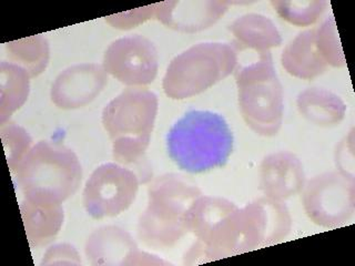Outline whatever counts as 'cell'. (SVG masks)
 Listing matches in <instances>:
<instances>
[{"mask_svg": "<svg viewBox=\"0 0 355 266\" xmlns=\"http://www.w3.org/2000/svg\"><path fill=\"white\" fill-rule=\"evenodd\" d=\"M166 149L183 171L203 173L225 166L232 153V131L219 114L189 111L166 134Z\"/></svg>", "mask_w": 355, "mask_h": 266, "instance_id": "obj_1", "label": "cell"}, {"mask_svg": "<svg viewBox=\"0 0 355 266\" xmlns=\"http://www.w3.org/2000/svg\"><path fill=\"white\" fill-rule=\"evenodd\" d=\"M17 177L28 201L59 205L77 191L83 170L71 150L42 141L22 159Z\"/></svg>", "mask_w": 355, "mask_h": 266, "instance_id": "obj_2", "label": "cell"}, {"mask_svg": "<svg viewBox=\"0 0 355 266\" xmlns=\"http://www.w3.org/2000/svg\"><path fill=\"white\" fill-rule=\"evenodd\" d=\"M201 191L186 177L166 175L149 188V203L139 221V236L155 249L175 245L187 232V212Z\"/></svg>", "mask_w": 355, "mask_h": 266, "instance_id": "obj_3", "label": "cell"}, {"mask_svg": "<svg viewBox=\"0 0 355 266\" xmlns=\"http://www.w3.org/2000/svg\"><path fill=\"white\" fill-rule=\"evenodd\" d=\"M158 112V98L141 88L127 89L105 107L103 122L114 144V158L138 162L149 145Z\"/></svg>", "mask_w": 355, "mask_h": 266, "instance_id": "obj_4", "label": "cell"}, {"mask_svg": "<svg viewBox=\"0 0 355 266\" xmlns=\"http://www.w3.org/2000/svg\"><path fill=\"white\" fill-rule=\"evenodd\" d=\"M236 64L238 55L230 44H197L170 62L164 78V92L172 99L193 97L223 80Z\"/></svg>", "mask_w": 355, "mask_h": 266, "instance_id": "obj_5", "label": "cell"}, {"mask_svg": "<svg viewBox=\"0 0 355 266\" xmlns=\"http://www.w3.org/2000/svg\"><path fill=\"white\" fill-rule=\"evenodd\" d=\"M239 105L242 116L260 136H275L283 120V89L277 79L271 53L236 72Z\"/></svg>", "mask_w": 355, "mask_h": 266, "instance_id": "obj_6", "label": "cell"}, {"mask_svg": "<svg viewBox=\"0 0 355 266\" xmlns=\"http://www.w3.org/2000/svg\"><path fill=\"white\" fill-rule=\"evenodd\" d=\"M304 210L315 224L334 229L345 224L354 213V180L340 172H327L306 183Z\"/></svg>", "mask_w": 355, "mask_h": 266, "instance_id": "obj_7", "label": "cell"}, {"mask_svg": "<svg viewBox=\"0 0 355 266\" xmlns=\"http://www.w3.org/2000/svg\"><path fill=\"white\" fill-rule=\"evenodd\" d=\"M138 188V177L132 171L118 164H103L87 181L83 205L94 219L119 215L132 204Z\"/></svg>", "mask_w": 355, "mask_h": 266, "instance_id": "obj_8", "label": "cell"}, {"mask_svg": "<svg viewBox=\"0 0 355 266\" xmlns=\"http://www.w3.org/2000/svg\"><path fill=\"white\" fill-rule=\"evenodd\" d=\"M103 68L127 86H147L158 73V53L149 39L139 35L125 37L109 46Z\"/></svg>", "mask_w": 355, "mask_h": 266, "instance_id": "obj_9", "label": "cell"}, {"mask_svg": "<svg viewBox=\"0 0 355 266\" xmlns=\"http://www.w3.org/2000/svg\"><path fill=\"white\" fill-rule=\"evenodd\" d=\"M108 82L103 66L81 64L61 72L51 89L55 105L62 109L81 108L92 103Z\"/></svg>", "mask_w": 355, "mask_h": 266, "instance_id": "obj_10", "label": "cell"}, {"mask_svg": "<svg viewBox=\"0 0 355 266\" xmlns=\"http://www.w3.org/2000/svg\"><path fill=\"white\" fill-rule=\"evenodd\" d=\"M305 175L301 161L288 152H277L261 163V190L266 197L290 199L302 191Z\"/></svg>", "mask_w": 355, "mask_h": 266, "instance_id": "obj_11", "label": "cell"}, {"mask_svg": "<svg viewBox=\"0 0 355 266\" xmlns=\"http://www.w3.org/2000/svg\"><path fill=\"white\" fill-rule=\"evenodd\" d=\"M155 16L164 25L183 33L203 30L214 25L227 9L221 1H166L158 3Z\"/></svg>", "mask_w": 355, "mask_h": 266, "instance_id": "obj_12", "label": "cell"}, {"mask_svg": "<svg viewBox=\"0 0 355 266\" xmlns=\"http://www.w3.org/2000/svg\"><path fill=\"white\" fill-rule=\"evenodd\" d=\"M282 66L290 75L310 80L324 73L327 64L316 44V30L299 33L283 50Z\"/></svg>", "mask_w": 355, "mask_h": 266, "instance_id": "obj_13", "label": "cell"}, {"mask_svg": "<svg viewBox=\"0 0 355 266\" xmlns=\"http://www.w3.org/2000/svg\"><path fill=\"white\" fill-rule=\"evenodd\" d=\"M131 236L119 227L96 231L87 242V256L92 264H125L136 258L139 251Z\"/></svg>", "mask_w": 355, "mask_h": 266, "instance_id": "obj_14", "label": "cell"}, {"mask_svg": "<svg viewBox=\"0 0 355 266\" xmlns=\"http://www.w3.org/2000/svg\"><path fill=\"white\" fill-rule=\"evenodd\" d=\"M297 105L303 118L319 127L338 125L347 114L343 100L327 89H306L299 94Z\"/></svg>", "mask_w": 355, "mask_h": 266, "instance_id": "obj_15", "label": "cell"}, {"mask_svg": "<svg viewBox=\"0 0 355 266\" xmlns=\"http://www.w3.org/2000/svg\"><path fill=\"white\" fill-rule=\"evenodd\" d=\"M230 30L248 48L259 51L260 55L282 44L280 33L275 22L262 15L250 14L238 18L230 26Z\"/></svg>", "mask_w": 355, "mask_h": 266, "instance_id": "obj_16", "label": "cell"}, {"mask_svg": "<svg viewBox=\"0 0 355 266\" xmlns=\"http://www.w3.org/2000/svg\"><path fill=\"white\" fill-rule=\"evenodd\" d=\"M20 209L31 244L47 243L60 230L64 220V211L60 204H39L27 200Z\"/></svg>", "mask_w": 355, "mask_h": 266, "instance_id": "obj_17", "label": "cell"}, {"mask_svg": "<svg viewBox=\"0 0 355 266\" xmlns=\"http://www.w3.org/2000/svg\"><path fill=\"white\" fill-rule=\"evenodd\" d=\"M25 68L1 64V121L19 108L27 99L29 80Z\"/></svg>", "mask_w": 355, "mask_h": 266, "instance_id": "obj_18", "label": "cell"}, {"mask_svg": "<svg viewBox=\"0 0 355 266\" xmlns=\"http://www.w3.org/2000/svg\"><path fill=\"white\" fill-rule=\"evenodd\" d=\"M9 55L25 66L31 77L39 75L47 66L49 51L47 42L42 37H31L7 46Z\"/></svg>", "mask_w": 355, "mask_h": 266, "instance_id": "obj_19", "label": "cell"}, {"mask_svg": "<svg viewBox=\"0 0 355 266\" xmlns=\"http://www.w3.org/2000/svg\"><path fill=\"white\" fill-rule=\"evenodd\" d=\"M279 16L291 25L308 27L319 20L327 1H272Z\"/></svg>", "mask_w": 355, "mask_h": 266, "instance_id": "obj_20", "label": "cell"}, {"mask_svg": "<svg viewBox=\"0 0 355 266\" xmlns=\"http://www.w3.org/2000/svg\"><path fill=\"white\" fill-rule=\"evenodd\" d=\"M315 30L316 44L327 66L329 64L332 66H345L347 62L344 58L334 18L333 17L327 18Z\"/></svg>", "mask_w": 355, "mask_h": 266, "instance_id": "obj_21", "label": "cell"}, {"mask_svg": "<svg viewBox=\"0 0 355 266\" xmlns=\"http://www.w3.org/2000/svg\"><path fill=\"white\" fill-rule=\"evenodd\" d=\"M3 145L9 144V148H6L8 164L11 170L18 169L22 159L25 158L26 150L31 145V140L21 127L16 125H8L7 129L3 127Z\"/></svg>", "mask_w": 355, "mask_h": 266, "instance_id": "obj_22", "label": "cell"}, {"mask_svg": "<svg viewBox=\"0 0 355 266\" xmlns=\"http://www.w3.org/2000/svg\"><path fill=\"white\" fill-rule=\"evenodd\" d=\"M157 5L148 6L144 8L136 9V10L128 11L125 14H118L120 17L114 15V16L107 17V21L114 28L120 29H130L138 24H141L144 20L149 19V17L155 14Z\"/></svg>", "mask_w": 355, "mask_h": 266, "instance_id": "obj_23", "label": "cell"}, {"mask_svg": "<svg viewBox=\"0 0 355 266\" xmlns=\"http://www.w3.org/2000/svg\"><path fill=\"white\" fill-rule=\"evenodd\" d=\"M336 166L340 168L342 175L354 180V157H353V132L344 139V141L336 149Z\"/></svg>", "mask_w": 355, "mask_h": 266, "instance_id": "obj_24", "label": "cell"}]
</instances>
